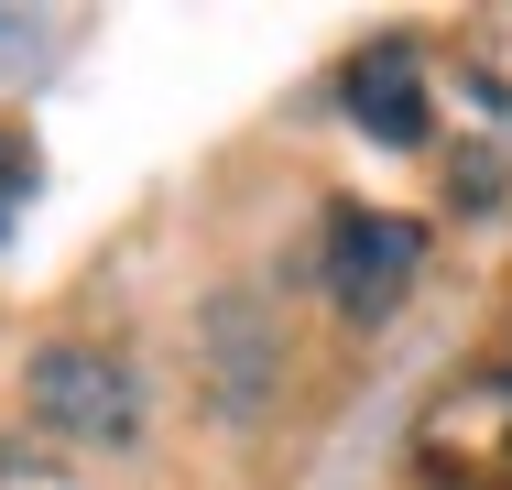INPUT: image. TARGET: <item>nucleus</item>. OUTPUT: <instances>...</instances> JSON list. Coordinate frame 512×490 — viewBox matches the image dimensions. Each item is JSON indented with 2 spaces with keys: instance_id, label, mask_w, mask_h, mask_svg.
<instances>
[{
  "instance_id": "4",
  "label": "nucleus",
  "mask_w": 512,
  "mask_h": 490,
  "mask_svg": "<svg viewBox=\"0 0 512 490\" xmlns=\"http://www.w3.org/2000/svg\"><path fill=\"white\" fill-rule=\"evenodd\" d=\"M22 196H33V142H22V131H0V240H11Z\"/></svg>"
},
{
  "instance_id": "2",
  "label": "nucleus",
  "mask_w": 512,
  "mask_h": 490,
  "mask_svg": "<svg viewBox=\"0 0 512 490\" xmlns=\"http://www.w3.org/2000/svg\"><path fill=\"white\" fill-rule=\"evenodd\" d=\"M33 414L66 425L77 447H131L142 436V382L109 349H33Z\"/></svg>"
},
{
  "instance_id": "1",
  "label": "nucleus",
  "mask_w": 512,
  "mask_h": 490,
  "mask_svg": "<svg viewBox=\"0 0 512 490\" xmlns=\"http://www.w3.org/2000/svg\"><path fill=\"white\" fill-rule=\"evenodd\" d=\"M414 273H425V229L414 218H393V207H338L327 218V305L349 327H382L414 294Z\"/></svg>"
},
{
  "instance_id": "3",
  "label": "nucleus",
  "mask_w": 512,
  "mask_h": 490,
  "mask_svg": "<svg viewBox=\"0 0 512 490\" xmlns=\"http://www.w3.org/2000/svg\"><path fill=\"white\" fill-rule=\"evenodd\" d=\"M349 120H360L371 142H393V153L425 142V77H414V44H371V55H349Z\"/></svg>"
}]
</instances>
